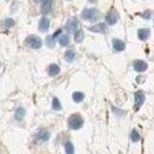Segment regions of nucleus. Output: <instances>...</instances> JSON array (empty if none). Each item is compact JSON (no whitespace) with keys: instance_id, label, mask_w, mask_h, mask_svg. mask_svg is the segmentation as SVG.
Segmentation results:
<instances>
[{"instance_id":"obj_16","label":"nucleus","mask_w":154,"mask_h":154,"mask_svg":"<svg viewBox=\"0 0 154 154\" xmlns=\"http://www.w3.org/2000/svg\"><path fill=\"white\" fill-rule=\"evenodd\" d=\"M24 116H25V109L23 108V107H18L17 109H16V112H14V118H16V120H23V118H24Z\"/></svg>"},{"instance_id":"obj_21","label":"nucleus","mask_w":154,"mask_h":154,"mask_svg":"<svg viewBox=\"0 0 154 154\" xmlns=\"http://www.w3.org/2000/svg\"><path fill=\"white\" fill-rule=\"evenodd\" d=\"M16 23H14V20L12 19V18H7V19H5L2 23H1V25L4 26V28H11V26H13Z\"/></svg>"},{"instance_id":"obj_12","label":"nucleus","mask_w":154,"mask_h":154,"mask_svg":"<svg viewBox=\"0 0 154 154\" xmlns=\"http://www.w3.org/2000/svg\"><path fill=\"white\" fill-rule=\"evenodd\" d=\"M89 30H90V31H94V32H105L106 25H105L103 23H97V24H95V25H91V26L89 28Z\"/></svg>"},{"instance_id":"obj_17","label":"nucleus","mask_w":154,"mask_h":154,"mask_svg":"<svg viewBox=\"0 0 154 154\" xmlns=\"http://www.w3.org/2000/svg\"><path fill=\"white\" fill-rule=\"evenodd\" d=\"M64 58H65V60H66L67 63H72V61L75 60V58H76V53H75V51H72V49L66 51Z\"/></svg>"},{"instance_id":"obj_4","label":"nucleus","mask_w":154,"mask_h":154,"mask_svg":"<svg viewBox=\"0 0 154 154\" xmlns=\"http://www.w3.org/2000/svg\"><path fill=\"white\" fill-rule=\"evenodd\" d=\"M134 97H135V109L137 111V109L143 105L146 96H144V93H143L142 90H138V91L135 93V96H134Z\"/></svg>"},{"instance_id":"obj_14","label":"nucleus","mask_w":154,"mask_h":154,"mask_svg":"<svg viewBox=\"0 0 154 154\" xmlns=\"http://www.w3.org/2000/svg\"><path fill=\"white\" fill-rule=\"evenodd\" d=\"M58 41H59L60 46H67L70 43V37L67 34H60L58 37Z\"/></svg>"},{"instance_id":"obj_1","label":"nucleus","mask_w":154,"mask_h":154,"mask_svg":"<svg viewBox=\"0 0 154 154\" xmlns=\"http://www.w3.org/2000/svg\"><path fill=\"white\" fill-rule=\"evenodd\" d=\"M67 124L69 128L72 130H78L83 126V118L79 114H72L69 119H67Z\"/></svg>"},{"instance_id":"obj_11","label":"nucleus","mask_w":154,"mask_h":154,"mask_svg":"<svg viewBox=\"0 0 154 154\" xmlns=\"http://www.w3.org/2000/svg\"><path fill=\"white\" fill-rule=\"evenodd\" d=\"M52 5H53V0H41V7L45 13L52 10Z\"/></svg>"},{"instance_id":"obj_3","label":"nucleus","mask_w":154,"mask_h":154,"mask_svg":"<svg viewBox=\"0 0 154 154\" xmlns=\"http://www.w3.org/2000/svg\"><path fill=\"white\" fill-rule=\"evenodd\" d=\"M25 42H26V45H29V46H30L31 48H34V49H37V48H40V47L42 46L41 38H40L38 36H36V35H29V36L26 37Z\"/></svg>"},{"instance_id":"obj_22","label":"nucleus","mask_w":154,"mask_h":154,"mask_svg":"<svg viewBox=\"0 0 154 154\" xmlns=\"http://www.w3.org/2000/svg\"><path fill=\"white\" fill-rule=\"evenodd\" d=\"M130 138H131L132 142H138L140 138H141V136H140V134H138L137 130H132L131 131V135H130Z\"/></svg>"},{"instance_id":"obj_13","label":"nucleus","mask_w":154,"mask_h":154,"mask_svg":"<svg viewBox=\"0 0 154 154\" xmlns=\"http://www.w3.org/2000/svg\"><path fill=\"white\" fill-rule=\"evenodd\" d=\"M137 35H138V38L140 40H147L148 37H149V35H150V30L149 29H140L138 31H137Z\"/></svg>"},{"instance_id":"obj_15","label":"nucleus","mask_w":154,"mask_h":154,"mask_svg":"<svg viewBox=\"0 0 154 154\" xmlns=\"http://www.w3.org/2000/svg\"><path fill=\"white\" fill-rule=\"evenodd\" d=\"M60 72V67L57 65V64H51L48 66V75L49 76H55Z\"/></svg>"},{"instance_id":"obj_26","label":"nucleus","mask_w":154,"mask_h":154,"mask_svg":"<svg viewBox=\"0 0 154 154\" xmlns=\"http://www.w3.org/2000/svg\"><path fill=\"white\" fill-rule=\"evenodd\" d=\"M150 14H152V12H150V11H147L146 13H143V17L147 18V19H149V18H150Z\"/></svg>"},{"instance_id":"obj_19","label":"nucleus","mask_w":154,"mask_h":154,"mask_svg":"<svg viewBox=\"0 0 154 154\" xmlns=\"http://www.w3.org/2000/svg\"><path fill=\"white\" fill-rule=\"evenodd\" d=\"M83 38H84V32H83V30H82V29H77V30L75 31V41H76V42H82Z\"/></svg>"},{"instance_id":"obj_20","label":"nucleus","mask_w":154,"mask_h":154,"mask_svg":"<svg viewBox=\"0 0 154 154\" xmlns=\"http://www.w3.org/2000/svg\"><path fill=\"white\" fill-rule=\"evenodd\" d=\"M65 152H66V154H75V147L70 141H67L65 143Z\"/></svg>"},{"instance_id":"obj_5","label":"nucleus","mask_w":154,"mask_h":154,"mask_svg":"<svg viewBox=\"0 0 154 154\" xmlns=\"http://www.w3.org/2000/svg\"><path fill=\"white\" fill-rule=\"evenodd\" d=\"M65 28H66V30L69 31V32H75L77 29H79V24H78V20L76 19V18H71V19H69L67 22H66V25H65Z\"/></svg>"},{"instance_id":"obj_24","label":"nucleus","mask_w":154,"mask_h":154,"mask_svg":"<svg viewBox=\"0 0 154 154\" xmlns=\"http://www.w3.org/2000/svg\"><path fill=\"white\" fill-rule=\"evenodd\" d=\"M54 42H55V40L53 38L52 35H51V36H47V38H46V43H47V46H49V47H54Z\"/></svg>"},{"instance_id":"obj_7","label":"nucleus","mask_w":154,"mask_h":154,"mask_svg":"<svg viewBox=\"0 0 154 154\" xmlns=\"http://www.w3.org/2000/svg\"><path fill=\"white\" fill-rule=\"evenodd\" d=\"M132 66H134L135 71H137V72H143V71H146L147 67H148L147 63L143 61V60H135V61L132 63Z\"/></svg>"},{"instance_id":"obj_6","label":"nucleus","mask_w":154,"mask_h":154,"mask_svg":"<svg viewBox=\"0 0 154 154\" xmlns=\"http://www.w3.org/2000/svg\"><path fill=\"white\" fill-rule=\"evenodd\" d=\"M118 22V13L114 10H111L107 14H106V23L109 25H113Z\"/></svg>"},{"instance_id":"obj_10","label":"nucleus","mask_w":154,"mask_h":154,"mask_svg":"<svg viewBox=\"0 0 154 154\" xmlns=\"http://www.w3.org/2000/svg\"><path fill=\"white\" fill-rule=\"evenodd\" d=\"M49 28V19L47 17H42L38 22V29L41 31H47Z\"/></svg>"},{"instance_id":"obj_8","label":"nucleus","mask_w":154,"mask_h":154,"mask_svg":"<svg viewBox=\"0 0 154 154\" xmlns=\"http://www.w3.org/2000/svg\"><path fill=\"white\" fill-rule=\"evenodd\" d=\"M36 138H37V141H40V142H46V141H48V138H49V132H48L46 129H41V130H38V132L36 134Z\"/></svg>"},{"instance_id":"obj_9","label":"nucleus","mask_w":154,"mask_h":154,"mask_svg":"<svg viewBox=\"0 0 154 154\" xmlns=\"http://www.w3.org/2000/svg\"><path fill=\"white\" fill-rule=\"evenodd\" d=\"M112 46H113V49L117 51V52H122V51L125 49V43L122 40H118V38L112 40Z\"/></svg>"},{"instance_id":"obj_2","label":"nucleus","mask_w":154,"mask_h":154,"mask_svg":"<svg viewBox=\"0 0 154 154\" xmlns=\"http://www.w3.org/2000/svg\"><path fill=\"white\" fill-rule=\"evenodd\" d=\"M81 16L85 20H96L99 18V12L96 8H85L82 11Z\"/></svg>"},{"instance_id":"obj_27","label":"nucleus","mask_w":154,"mask_h":154,"mask_svg":"<svg viewBox=\"0 0 154 154\" xmlns=\"http://www.w3.org/2000/svg\"><path fill=\"white\" fill-rule=\"evenodd\" d=\"M35 2H41V0H34Z\"/></svg>"},{"instance_id":"obj_23","label":"nucleus","mask_w":154,"mask_h":154,"mask_svg":"<svg viewBox=\"0 0 154 154\" xmlns=\"http://www.w3.org/2000/svg\"><path fill=\"white\" fill-rule=\"evenodd\" d=\"M52 107H53V109H55V111H60V109H61V103H60V101H59L57 97L53 99V101H52Z\"/></svg>"},{"instance_id":"obj_18","label":"nucleus","mask_w":154,"mask_h":154,"mask_svg":"<svg viewBox=\"0 0 154 154\" xmlns=\"http://www.w3.org/2000/svg\"><path fill=\"white\" fill-rule=\"evenodd\" d=\"M72 99H73V101L75 102H82L83 100H84V94L83 93H81V91H75L73 94H72Z\"/></svg>"},{"instance_id":"obj_25","label":"nucleus","mask_w":154,"mask_h":154,"mask_svg":"<svg viewBox=\"0 0 154 154\" xmlns=\"http://www.w3.org/2000/svg\"><path fill=\"white\" fill-rule=\"evenodd\" d=\"M112 109H113V112H114L116 114H118V116H123V114H124L123 111H120V109H118V108H116V107H112Z\"/></svg>"}]
</instances>
